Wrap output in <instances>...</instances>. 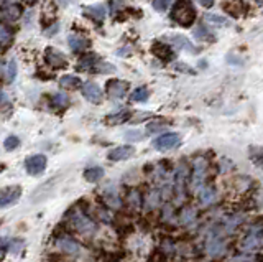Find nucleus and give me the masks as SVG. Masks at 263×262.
<instances>
[{
	"instance_id": "obj_1",
	"label": "nucleus",
	"mask_w": 263,
	"mask_h": 262,
	"mask_svg": "<svg viewBox=\"0 0 263 262\" xmlns=\"http://www.w3.org/2000/svg\"><path fill=\"white\" fill-rule=\"evenodd\" d=\"M171 19L181 27H191L196 21V8L193 7L191 0H176L171 8Z\"/></svg>"
},
{
	"instance_id": "obj_2",
	"label": "nucleus",
	"mask_w": 263,
	"mask_h": 262,
	"mask_svg": "<svg viewBox=\"0 0 263 262\" xmlns=\"http://www.w3.org/2000/svg\"><path fill=\"white\" fill-rule=\"evenodd\" d=\"M70 224L79 234L88 236V238H89V236H92L94 233H96V229H97L96 222L90 220L86 213L81 211V209H76V211H72L70 215Z\"/></svg>"
},
{
	"instance_id": "obj_3",
	"label": "nucleus",
	"mask_w": 263,
	"mask_h": 262,
	"mask_svg": "<svg viewBox=\"0 0 263 262\" xmlns=\"http://www.w3.org/2000/svg\"><path fill=\"white\" fill-rule=\"evenodd\" d=\"M179 145H181V135L176 134V132L163 134L153 141V147L157 148V150H161V152L175 150V148H178Z\"/></svg>"
},
{
	"instance_id": "obj_4",
	"label": "nucleus",
	"mask_w": 263,
	"mask_h": 262,
	"mask_svg": "<svg viewBox=\"0 0 263 262\" xmlns=\"http://www.w3.org/2000/svg\"><path fill=\"white\" fill-rule=\"evenodd\" d=\"M56 247H58L61 252H64V254H70V256H79V254H83V251H84L79 242L74 241L71 236H66V234L59 236V238L56 239Z\"/></svg>"
},
{
	"instance_id": "obj_5",
	"label": "nucleus",
	"mask_w": 263,
	"mask_h": 262,
	"mask_svg": "<svg viewBox=\"0 0 263 262\" xmlns=\"http://www.w3.org/2000/svg\"><path fill=\"white\" fill-rule=\"evenodd\" d=\"M208 175V161L204 159H197L194 161V173H193V188L199 193L201 188H204V180Z\"/></svg>"
},
{
	"instance_id": "obj_6",
	"label": "nucleus",
	"mask_w": 263,
	"mask_h": 262,
	"mask_svg": "<svg viewBox=\"0 0 263 262\" xmlns=\"http://www.w3.org/2000/svg\"><path fill=\"white\" fill-rule=\"evenodd\" d=\"M46 165H48V160H46L45 155L41 154H36V155H32L25 160V170L28 172V175H41L43 172L46 170Z\"/></svg>"
},
{
	"instance_id": "obj_7",
	"label": "nucleus",
	"mask_w": 263,
	"mask_h": 262,
	"mask_svg": "<svg viewBox=\"0 0 263 262\" xmlns=\"http://www.w3.org/2000/svg\"><path fill=\"white\" fill-rule=\"evenodd\" d=\"M128 84L127 81H122V80H109L105 84V91L107 94L110 96L112 99H122L125 94L128 93Z\"/></svg>"
},
{
	"instance_id": "obj_8",
	"label": "nucleus",
	"mask_w": 263,
	"mask_h": 262,
	"mask_svg": "<svg viewBox=\"0 0 263 262\" xmlns=\"http://www.w3.org/2000/svg\"><path fill=\"white\" fill-rule=\"evenodd\" d=\"M45 61L53 69H61L68 66V60L61 51L54 50V48H46L45 50Z\"/></svg>"
},
{
	"instance_id": "obj_9",
	"label": "nucleus",
	"mask_w": 263,
	"mask_h": 262,
	"mask_svg": "<svg viewBox=\"0 0 263 262\" xmlns=\"http://www.w3.org/2000/svg\"><path fill=\"white\" fill-rule=\"evenodd\" d=\"M21 196V188L20 186H8V188H3L2 190V195H0V206L2 208H7V206H12L18 202V198Z\"/></svg>"
},
{
	"instance_id": "obj_10",
	"label": "nucleus",
	"mask_w": 263,
	"mask_h": 262,
	"mask_svg": "<svg viewBox=\"0 0 263 262\" xmlns=\"http://www.w3.org/2000/svg\"><path fill=\"white\" fill-rule=\"evenodd\" d=\"M135 154V148L132 145H120V147H115L107 154V159L112 160V161H122V160H127Z\"/></svg>"
},
{
	"instance_id": "obj_11",
	"label": "nucleus",
	"mask_w": 263,
	"mask_h": 262,
	"mask_svg": "<svg viewBox=\"0 0 263 262\" xmlns=\"http://www.w3.org/2000/svg\"><path fill=\"white\" fill-rule=\"evenodd\" d=\"M186 178H188V172L186 168H178L176 172V178H175V193L178 202L184 198V193H186Z\"/></svg>"
},
{
	"instance_id": "obj_12",
	"label": "nucleus",
	"mask_w": 263,
	"mask_h": 262,
	"mask_svg": "<svg viewBox=\"0 0 263 262\" xmlns=\"http://www.w3.org/2000/svg\"><path fill=\"white\" fill-rule=\"evenodd\" d=\"M83 96L88 101L97 104L102 101V91L101 87H99V84H96V82H86V84L83 86Z\"/></svg>"
},
{
	"instance_id": "obj_13",
	"label": "nucleus",
	"mask_w": 263,
	"mask_h": 262,
	"mask_svg": "<svg viewBox=\"0 0 263 262\" xmlns=\"http://www.w3.org/2000/svg\"><path fill=\"white\" fill-rule=\"evenodd\" d=\"M152 53L157 56L158 60H161V61H171L175 58V53H173V50L170 48V45H165V43H161V41H157V43H153V46H152Z\"/></svg>"
},
{
	"instance_id": "obj_14",
	"label": "nucleus",
	"mask_w": 263,
	"mask_h": 262,
	"mask_svg": "<svg viewBox=\"0 0 263 262\" xmlns=\"http://www.w3.org/2000/svg\"><path fill=\"white\" fill-rule=\"evenodd\" d=\"M68 43H70V48L74 51V53H83V51H86L90 46V41L88 38L83 37V35H76V33L70 35Z\"/></svg>"
},
{
	"instance_id": "obj_15",
	"label": "nucleus",
	"mask_w": 263,
	"mask_h": 262,
	"mask_svg": "<svg viewBox=\"0 0 263 262\" xmlns=\"http://www.w3.org/2000/svg\"><path fill=\"white\" fill-rule=\"evenodd\" d=\"M21 14H23V8L20 5H17V3H8V5H3L2 8V20L3 23H5V21H15L20 19Z\"/></svg>"
},
{
	"instance_id": "obj_16",
	"label": "nucleus",
	"mask_w": 263,
	"mask_h": 262,
	"mask_svg": "<svg viewBox=\"0 0 263 262\" xmlns=\"http://www.w3.org/2000/svg\"><path fill=\"white\" fill-rule=\"evenodd\" d=\"M84 15L88 19L94 20L96 23H102L107 15V10H105V5H92V7H86L84 8Z\"/></svg>"
},
{
	"instance_id": "obj_17",
	"label": "nucleus",
	"mask_w": 263,
	"mask_h": 262,
	"mask_svg": "<svg viewBox=\"0 0 263 262\" xmlns=\"http://www.w3.org/2000/svg\"><path fill=\"white\" fill-rule=\"evenodd\" d=\"M168 40H170L171 45H175L176 48H181V50L188 51V53H196L197 51L184 35H171V37H168Z\"/></svg>"
},
{
	"instance_id": "obj_18",
	"label": "nucleus",
	"mask_w": 263,
	"mask_h": 262,
	"mask_svg": "<svg viewBox=\"0 0 263 262\" xmlns=\"http://www.w3.org/2000/svg\"><path fill=\"white\" fill-rule=\"evenodd\" d=\"M17 73H18V68H17V61L15 60H8V63H5L2 66V78L5 84H12L17 80Z\"/></svg>"
},
{
	"instance_id": "obj_19",
	"label": "nucleus",
	"mask_w": 263,
	"mask_h": 262,
	"mask_svg": "<svg viewBox=\"0 0 263 262\" xmlns=\"http://www.w3.org/2000/svg\"><path fill=\"white\" fill-rule=\"evenodd\" d=\"M132 114L128 111H122V112H115V114H109L104 119L107 125H117V124H123V122L130 121Z\"/></svg>"
},
{
	"instance_id": "obj_20",
	"label": "nucleus",
	"mask_w": 263,
	"mask_h": 262,
	"mask_svg": "<svg viewBox=\"0 0 263 262\" xmlns=\"http://www.w3.org/2000/svg\"><path fill=\"white\" fill-rule=\"evenodd\" d=\"M224 249V244H222V239L219 234H210V238L208 239V252L210 256H217L221 254Z\"/></svg>"
},
{
	"instance_id": "obj_21",
	"label": "nucleus",
	"mask_w": 263,
	"mask_h": 262,
	"mask_svg": "<svg viewBox=\"0 0 263 262\" xmlns=\"http://www.w3.org/2000/svg\"><path fill=\"white\" fill-rule=\"evenodd\" d=\"M99 63H101V61H97L96 55H86L79 60V63H77V69H81V71H90V69H96Z\"/></svg>"
},
{
	"instance_id": "obj_22",
	"label": "nucleus",
	"mask_w": 263,
	"mask_h": 262,
	"mask_svg": "<svg viewBox=\"0 0 263 262\" xmlns=\"http://www.w3.org/2000/svg\"><path fill=\"white\" fill-rule=\"evenodd\" d=\"M248 159L252 160V163L255 165V167L263 170V147L260 145L248 147Z\"/></svg>"
},
{
	"instance_id": "obj_23",
	"label": "nucleus",
	"mask_w": 263,
	"mask_h": 262,
	"mask_svg": "<svg viewBox=\"0 0 263 262\" xmlns=\"http://www.w3.org/2000/svg\"><path fill=\"white\" fill-rule=\"evenodd\" d=\"M59 86L64 87V89H77V87L84 86L83 81H81V78L77 76H72V74H68V76H63L61 80H59Z\"/></svg>"
},
{
	"instance_id": "obj_24",
	"label": "nucleus",
	"mask_w": 263,
	"mask_h": 262,
	"mask_svg": "<svg viewBox=\"0 0 263 262\" xmlns=\"http://www.w3.org/2000/svg\"><path fill=\"white\" fill-rule=\"evenodd\" d=\"M68 106H70V98L64 93H56L51 96V107L56 109V111H63Z\"/></svg>"
},
{
	"instance_id": "obj_25",
	"label": "nucleus",
	"mask_w": 263,
	"mask_h": 262,
	"mask_svg": "<svg viewBox=\"0 0 263 262\" xmlns=\"http://www.w3.org/2000/svg\"><path fill=\"white\" fill-rule=\"evenodd\" d=\"M104 177V168L102 167H89L84 170V178L90 183H96Z\"/></svg>"
},
{
	"instance_id": "obj_26",
	"label": "nucleus",
	"mask_w": 263,
	"mask_h": 262,
	"mask_svg": "<svg viewBox=\"0 0 263 262\" xmlns=\"http://www.w3.org/2000/svg\"><path fill=\"white\" fill-rule=\"evenodd\" d=\"M199 200L202 204H212L215 202V191L212 186H208L206 185L204 188H201L199 191Z\"/></svg>"
},
{
	"instance_id": "obj_27",
	"label": "nucleus",
	"mask_w": 263,
	"mask_h": 262,
	"mask_svg": "<svg viewBox=\"0 0 263 262\" xmlns=\"http://www.w3.org/2000/svg\"><path fill=\"white\" fill-rule=\"evenodd\" d=\"M148 98H150V91L146 89V87H137L130 94V99L133 102H145Z\"/></svg>"
},
{
	"instance_id": "obj_28",
	"label": "nucleus",
	"mask_w": 263,
	"mask_h": 262,
	"mask_svg": "<svg viewBox=\"0 0 263 262\" xmlns=\"http://www.w3.org/2000/svg\"><path fill=\"white\" fill-rule=\"evenodd\" d=\"M12 38H14V35H12L10 30L7 28L5 23H2V27H0V41H2V50L5 51L8 43L12 41Z\"/></svg>"
},
{
	"instance_id": "obj_29",
	"label": "nucleus",
	"mask_w": 263,
	"mask_h": 262,
	"mask_svg": "<svg viewBox=\"0 0 263 262\" xmlns=\"http://www.w3.org/2000/svg\"><path fill=\"white\" fill-rule=\"evenodd\" d=\"M194 37H196L197 40L208 41L209 38H210V33H209V30L206 28L204 23H199V25L196 27V30H194Z\"/></svg>"
},
{
	"instance_id": "obj_30",
	"label": "nucleus",
	"mask_w": 263,
	"mask_h": 262,
	"mask_svg": "<svg viewBox=\"0 0 263 262\" xmlns=\"http://www.w3.org/2000/svg\"><path fill=\"white\" fill-rule=\"evenodd\" d=\"M204 20L208 21V23H210V25H217V27L227 25V20L224 19V17H219V15H214V14H206Z\"/></svg>"
},
{
	"instance_id": "obj_31",
	"label": "nucleus",
	"mask_w": 263,
	"mask_h": 262,
	"mask_svg": "<svg viewBox=\"0 0 263 262\" xmlns=\"http://www.w3.org/2000/svg\"><path fill=\"white\" fill-rule=\"evenodd\" d=\"M25 246V242H23V239H10V244H8V251L10 252H14V254H17V252H20L21 249H23Z\"/></svg>"
},
{
	"instance_id": "obj_32",
	"label": "nucleus",
	"mask_w": 263,
	"mask_h": 262,
	"mask_svg": "<svg viewBox=\"0 0 263 262\" xmlns=\"http://www.w3.org/2000/svg\"><path fill=\"white\" fill-rule=\"evenodd\" d=\"M3 145H5L7 150H15V148L20 145V141H18V137H15V135H10V137H7V141Z\"/></svg>"
},
{
	"instance_id": "obj_33",
	"label": "nucleus",
	"mask_w": 263,
	"mask_h": 262,
	"mask_svg": "<svg viewBox=\"0 0 263 262\" xmlns=\"http://www.w3.org/2000/svg\"><path fill=\"white\" fill-rule=\"evenodd\" d=\"M170 3H171V0H153V7H155V10H158V12H165L168 7H170Z\"/></svg>"
},
{
	"instance_id": "obj_34",
	"label": "nucleus",
	"mask_w": 263,
	"mask_h": 262,
	"mask_svg": "<svg viewBox=\"0 0 263 262\" xmlns=\"http://www.w3.org/2000/svg\"><path fill=\"white\" fill-rule=\"evenodd\" d=\"M165 125H166V122H165V121H157V122H152V124L148 125V134H152V132H157V130L165 129Z\"/></svg>"
},
{
	"instance_id": "obj_35",
	"label": "nucleus",
	"mask_w": 263,
	"mask_h": 262,
	"mask_svg": "<svg viewBox=\"0 0 263 262\" xmlns=\"http://www.w3.org/2000/svg\"><path fill=\"white\" fill-rule=\"evenodd\" d=\"M197 2L201 3L202 7H206V8H210L214 5V0H197Z\"/></svg>"
},
{
	"instance_id": "obj_36",
	"label": "nucleus",
	"mask_w": 263,
	"mask_h": 262,
	"mask_svg": "<svg viewBox=\"0 0 263 262\" xmlns=\"http://www.w3.org/2000/svg\"><path fill=\"white\" fill-rule=\"evenodd\" d=\"M110 198H117V196H115V195H109V196H107V202H110ZM112 206H120V203H117V202H112Z\"/></svg>"
}]
</instances>
